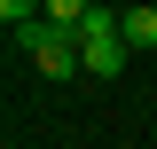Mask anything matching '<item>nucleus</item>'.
<instances>
[{
	"label": "nucleus",
	"instance_id": "obj_1",
	"mask_svg": "<svg viewBox=\"0 0 157 149\" xmlns=\"http://www.w3.org/2000/svg\"><path fill=\"white\" fill-rule=\"evenodd\" d=\"M16 47L39 63V78H78V71H86V55H78V32H55L47 16H39V24H24V32H16Z\"/></svg>",
	"mask_w": 157,
	"mask_h": 149
},
{
	"label": "nucleus",
	"instance_id": "obj_2",
	"mask_svg": "<svg viewBox=\"0 0 157 149\" xmlns=\"http://www.w3.org/2000/svg\"><path fill=\"white\" fill-rule=\"evenodd\" d=\"M78 55H86V78H118L126 55H134V47H126V24H118L110 8H94L86 32H78Z\"/></svg>",
	"mask_w": 157,
	"mask_h": 149
},
{
	"label": "nucleus",
	"instance_id": "obj_3",
	"mask_svg": "<svg viewBox=\"0 0 157 149\" xmlns=\"http://www.w3.org/2000/svg\"><path fill=\"white\" fill-rule=\"evenodd\" d=\"M118 24H126V47H141V55L157 47V8H149V0H134V8H126Z\"/></svg>",
	"mask_w": 157,
	"mask_h": 149
},
{
	"label": "nucleus",
	"instance_id": "obj_4",
	"mask_svg": "<svg viewBox=\"0 0 157 149\" xmlns=\"http://www.w3.org/2000/svg\"><path fill=\"white\" fill-rule=\"evenodd\" d=\"M39 16L55 24V32H86V16H94V0H47Z\"/></svg>",
	"mask_w": 157,
	"mask_h": 149
}]
</instances>
